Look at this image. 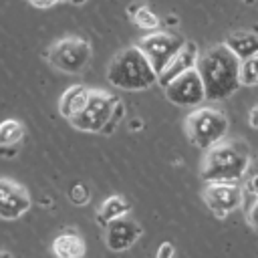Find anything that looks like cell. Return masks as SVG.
Wrapping results in <instances>:
<instances>
[{
  "label": "cell",
  "instance_id": "obj_1",
  "mask_svg": "<svg viewBox=\"0 0 258 258\" xmlns=\"http://www.w3.org/2000/svg\"><path fill=\"white\" fill-rule=\"evenodd\" d=\"M196 69L204 81L206 101H224L242 87L240 58L226 42L214 44L204 54H200Z\"/></svg>",
  "mask_w": 258,
  "mask_h": 258
},
{
  "label": "cell",
  "instance_id": "obj_2",
  "mask_svg": "<svg viewBox=\"0 0 258 258\" xmlns=\"http://www.w3.org/2000/svg\"><path fill=\"white\" fill-rule=\"evenodd\" d=\"M206 151L208 153L200 167V177L204 183L208 181L238 183L242 177H246L252 165L250 147L242 139H228V141L222 139Z\"/></svg>",
  "mask_w": 258,
  "mask_h": 258
},
{
  "label": "cell",
  "instance_id": "obj_3",
  "mask_svg": "<svg viewBox=\"0 0 258 258\" xmlns=\"http://www.w3.org/2000/svg\"><path fill=\"white\" fill-rule=\"evenodd\" d=\"M107 81L115 89L123 91H147L157 85V73L147 56L133 44L117 52L107 67Z\"/></svg>",
  "mask_w": 258,
  "mask_h": 258
},
{
  "label": "cell",
  "instance_id": "obj_4",
  "mask_svg": "<svg viewBox=\"0 0 258 258\" xmlns=\"http://www.w3.org/2000/svg\"><path fill=\"white\" fill-rule=\"evenodd\" d=\"M185 137L198 149H210L222 141L230 129V119L224 111L214 107H196L183 121Z\"/></svg>",
  "mask_w": 258,
  "mask_h": 258
},
{
  "label": "cell",
  "instance_id": "obj_5",
  "mask_svg": "<svg viewBox=\"0 0 258 258\" xmlns=\"http://www.w3.org/2000/svg\"><path fill=\"white\" fill-rule=\"evenodd\" d=\"M46 60L50 67L64 75H79L83 73L93 56L91 42L79 36H67L56 42H52L46 50Z\"/></svg>",
  "mask_w": 258,
  "mask_h": 258
},
{
  "label": "cell",
  "instance_id": "obj_6",
  "mask_svg": "<svg viewBox=\"0 0 258 258\" xmlns=\"http://www.w3.org/2000/svg\"><path fill=\"white\" fill-rule=\"evenodd\" d=\"M117 103V97H113L111 93L105 91H91L87 105L81 109V113H77L75 117L69 119V123L83 131V133H101L105 123L111 117V111Z\"/></svg>",
  "mask_w": 258,
  "mask_h": 258
},
{
  "label": "cell",
  "instance_id": "obj_7",
  "mask_svg": "<svg viewBox=\"0 0 258 258\" xmlns=\"http://www.w3.org/2000/svg\"><path fill=\"white\" fill-rule=\"evenodd\" d=\"M185 38H181L179 34L175 32H169V30H153L145 36H141L135 46L147 56V60L151 62L153 71L159 75L165 64L171 60V56L183 46Z\"/></svg>",
  "mask_w": 258,
  "mask_h": 258
},
{
  "label": "cell",
  "instance_id": "obj_8",
  "mask_svg": "<svg viewBox=\"0 0 258 258\" xmlns=\"http://www.w3.org/2000/svg\"><path fill=\"white\" fill-rule=\"evenodd\" d=\"M202 200L216 218H226L244 204V189L230 181H208L202 189Z\"/></svg>",
  "mask_w": 258,
  "mask_h": 258
},
{
  "label": "cell",
  "instance_id": "obj_9",
  "mask_svg": "<svg viewBox=\"0 0 258 258\" xmlns=\"http://www.w3.org/2000/svg\"><path fill=\"white\" fill-rule=\"evenodd\" d=\"M165 99L177 107H198L206 101L204 81L198 69H189L175 77L167 87H163Z\"/></svg>",
  "mask_w": 258,
  "mask_h": 258
},
{
  "label": "cell",
  "instance_id": "obj_10",
  "mask_svg": "<svg viewBox=\"0 0 258 258\" xmlns=\"http://www.w3.org/2000/svg\"><path fill=\"white\" fill-rule=\"evenodd\" d=\"M143 228L137 220L129 218V216H121L117 220H111L105 226V246L111 252H125L131 246H135V242L141 238Z\"/></svg>",
  "mask_w": 258,
  "mask_h": 258
},
{
  "label": "cell",
  "instance_id": "obj_11",
  "mask_svg": "<svg viewBox=\"0 0 258 258\" xmlns=\"http://www.w3.org/2000/svg\"><path fill=\"white\" fill-rule=\"evenodd\" d=\"M30 210L26 187L12 179H0V220H18Z\"/></svg>",
  "mask_w": 258,
  "mask_h": 258
},
{
  "label": "cell",
  "instance_id": "obj_12",
  "mask_svg": "<svg viewBox=\"0 0 258 258\" xmlns=\"http://www.w3.org/2000/svg\"><path fill=\"white\" fill-rule=\"evenodd\" d=\"M198 58H200V48L194 40H185L183 46L171 56V60L165 64V69L157 75V85L159 87H167L175 77H179L181 73L189 71V69H196L198 64Z\"/></svg>",
  "mask_w": 258,
  "mask_h": 258
},
{
  "label": "cell",
  "instance_id": "obj_13",
  "mask_svg": "<svg viewBox=\"0 0 258 258\" xmlns=\"http://www.w3.org/2000/svg\"><path fill=\"white\" fill-rule=\"evenodd\" d=\"M89 95H91V89L85 87V85H73V87H69L60 95V99H58V113L69 121L71 117H75L77 113H81V109L89 101Z\"/></svg>",
  "mask_w": 258,
  "mask_h": 258
},
{
  "label": "cell",
  "instance_id": "obj_14",
  "mask_svg": "<svg viewBox=\"0 0 258 258\" xmlns=\"http://www.w3.org/2000/svg\"><path fill=\"white\" fill-rule=\"evenodd\" d=\"M87 246L85 240L77 234V232H62L52 240V254H56L58 258H81L85 256Z\"/></svg>",
  "mask_w": 258,
  "mask_h": 258
},
{
  "label": "cell",
  "instance_id": "obj_15",
  "mask_svg": "<svg viewBox=\"0 0 258 258\" xmlns=\"http://www.w3.org/2000/svg\"><path fill=\"white\" fill-rule=\"evenodd\" d=\"M129 210H131V206H129V202L123 196H109L105 202H101V206H99V210L95 214V220H97L99 226L105 228L111 220H117L121 216H127Z\"/></svg>",
  "mask_w": 258,
  "mask_h": 258
},
{
  "label": "cell",
  "instance_id": "obj_16",
  "mask_svg": "<svg viewBox=\"0 0 258 258\" xmlns=\"http://www.w3.org/2000/svg\"><path fill=\"white\" fill-rule=\"evenodd\" d=\"M224 42L230 46V50H232L240 60H244V58H248V56H252V54L258 52V36H256L254 32H248V30L232 32V34L226 36Z\"/></svg>",
  "mask_w": 258,
  "mask_h": 258
},
{
  "label": "cell",
  "instance_id": "obj_17",
  "mask_svg": "<svg viewBox=\"0 0 258 258\" xmlns=\"http://www.w3.org/2000/svg\"><path fill=\"white\" fill-rule=\"evenodd\" d=\"M24 139V125L18 119L0 121V145H18Z\"/></svg>",
  "mask_w": 258,
  "mask_h": 258
},
{
  "label": "cell",
  "instance_id": "obj_18",
  "mask_svg": "<svg viewBox=\"0 0 258 258\" xmlns=\"http://www.w3.org/2000/svg\"><path fill=\"white\" fill-rule=\"evenodd\" d=\"M240 83H242V87L258 85V52L240 60Z\"/></svg>",
  "mask_w": 258,
  "mask_h": 258
},
{
  "label": "cell",
  "instance_id": "obj_19",
  "mask_svg": "<svg viewBox=\"0 0 258 258\" xmlns=\"http://www.w3.org/2000/svg\"><path fill=\"white\" fill-rule=\"evenodd\" d=\"M131 20L137 28L141 30H157L159 28V18L153 10H149L145 4H141L133 14H131Z\"/></svg>",
  "mask_w": 258,
  "mask_h": 258
},
{
  "label": "cell",
  "instance_id": "obj_20",
  "mask_svg": "<svg viewBox=\"0 0 258 258\" xmlns=\"http://www.w3.org/2000/svg\"><path fill=\"white\" fill-rule=\"evenodd\" d=\"M67 198L73 206H87L91 202V191L85 183H75V185H71Z\"/></svg>",
  "mask_w": 258,
  "mask_h": 258
},
{
  "label": "cell",
  "instance_id": "obj_21",
  "mask_svg": "<svg viewBox=\"0 0 258 258\" xmlns=\"http://www.w3.org/2000/svg\"><path fill=\"white\" fill-rule=\"evenodd\" d=\"M123 117H125V105L117 99V103H115V107H113V111H111V117H109V121L105 123V127H103L101 133H105V135L115 133V129L119 127V123L123 121Z\"/></svg>",
  "mask_w": 258,
  "mask_h": 258
},
{
  "label": "cell",
  "instance_id": "obj_22",
  "mask_svg": "<svg viewBox=\"0 0 258 258\" xmlns=\"http://www.w3.org/2000/svg\"><path fill=\"white\" fill-rule=\"evenodd\" d=\"M246 222H248V226L258 234V198H256V202L248 208V214H246Z\"/></svg>",
  "mask_w": 258,
  "mask_h": 258
},
{
  "label": "cell",
  "instance_id": "obj_23",
  "mask_svg": "<svg viewBox=\"0 0 258 258\" xmlns=\"http://www.w3.org/2000/svg\"><path fill=\"white\" fill-rule=\"evenodd\" d=\"M155 256L157 258H171V256H175V248L169 242H161L159 248H157V252H155Z\"/></svg>",
  "mask_w": 258,
  "mask_h": 258
},
{
  "label": "cell",
  "instance_id": "obj_24",
  "mask_svg": "<svg viewBox=\"0 0 258 258\" xmlns=\"http://www.w3.org/2000/svg\"><path fill=\"white\" fill-rule=\"evenodd\" d=\"M246 189H248L252 196L258 198V173H256V171L246 179Z\"/></svg>",
  "mask_w": 258,
  "mask_h": 258
},
{
  "label": "cell",
  "instance_id": "obj_25",
  "mask_svg": "<svg viewBox=\"0 0 258 258\" xmlns=\"http://www.w3.org/2000/svg\"><path fill=\"white\" fill-rule=\"evenodd\" d=\"M32 6H36V8H52L54 4H58V2H62V0H28Z\"/></svg>",
  "mask_w": 258,
  "mask_h": 258
},
{
  "label": "cell",
  "instance_id": "obj_26",
  "mask_svg": "<svg viewBox=\"0 0 258 258\" xmlns=\"http://www.w3.org/2000/svg\"><path fill=\"white\" fill-rule=\"evenodd\" d=\"M18 153V145H0V155L4 157H14Z\"/></svg>",
  "mask_w": 258,
  "mask_h": 258
},
{
  "label": "cell",
  "instance_id": "obj_27",
  "mask_svg": "<svg viewBox=\"0 0 258 258\" xmlns=\"http://www.w3.org/2000/svg\"><path fill=\"white\" fill-rule=\"evenodd\" d=\"M248 123H250V127H252V129H256V131H258V105L250 109V115H248Z\"/></svg>",
  "mask_w": 258,
  "mask_h": 258
},
{
  "label": "cell",
  "instance_id": "obj_28",
  "mask_svg": "<svg viewBox=\"0 0 258 258\" xmlns=\"http://www.w3.org/2000/svg\"><path fill=\"white\" fill-rule=\"evenodd\" d=\"M141 127H143V121L141 119H131L129 121V129L131 131H141Z\"/></svg>",
  "mask_w": 258,
  "mask_h": 258
},
{
  "label": "cell",
  "instance_id": "obj_29",
  "mask_svg": "<svg viewBox=\"0 0 258 258\" xmlns=\"http://www.w3.org/2000/svg\"><path fill=\"white\" fill-rule=\"evenodd\" d=\"M71 2H73V4H85L87 0H71Z\"/></svg>",
  "mask_w": 258,
  "mask_h": 258
},
{
  "label": "cell",
  "instance_id": "obj_30",
  "mask_svg": "<svg viewBox=\"0 0 258 258\" xmlns=\"http://www.w3.org/2000/svg\"><path fill=\"white\" fill-rule=\"evenodd\" d=\"M254 171H256V173H258V159H256V161H254Z\"/></svg>",
  "mask_w": 258,
  "mask_h": 258
},
{
  "label": "cell",
  "instance_id": "obj_31",
  "mask_svg": "<svg viewBox=\"0 0 258 258\" xmlns=\"http://www.w3.org/2000/svg\"><path fill=\"white\" fill-rule=\"evenodd\" d=\"M0 256H10V252H0Z\"/></svg>",
  "mask_w": 258,
  "mask_h": 258
},
{
  "label": "cell",
  "instance_id": "obj_32",
  "mask_svg": "<svg viewBox=\"0 0 258 258\" xmlns=\"http://www.w3.org/2000/svg\"><path fill=\"white\" fill-rule=\"evenodd\" d=\"M244 2H248V4H252V2H256V0H244Z\"/></svg>",
  "mask_w": 258,
  "mask_h": 258
},
{
  "label": "cell",
  "instance_id": "obj_33",
  "mask_svg": "<svg viewBox=\"0 0 258 258\" xmlns=\"http://www.w3.org/2000/svg\"><path fill=\"white\" fill-rule=\"evenodd\" d=\"M62 2H71V0H62Z\"/></svg>",
  "mask_w": 258,
  "mask_h": 258
}]
</instances>
